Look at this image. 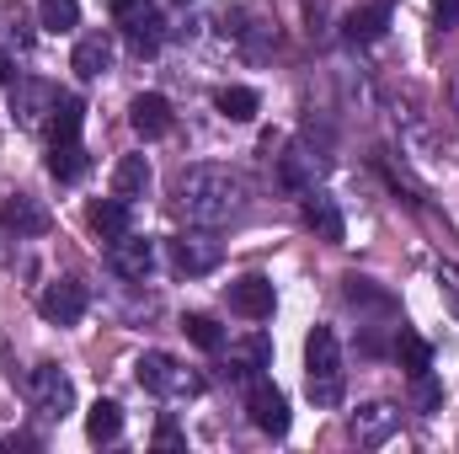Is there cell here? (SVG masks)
Here are the masks:
<instances>
[{
    "mask_svg": "<svg viewBox=\"0 0 459 454\" xmlns=\"http://www.w3.org/2000/svg\"><path fill=\"white\" fill-rule=\"evenodd\" d=\"M171 204H177V214H182L187 225L220 230L246 209V177H240L235 166H214V161L182 166L177 182H171Z\"/></svg>",
    "mask_w": 459,
    "mask_h": 454,
    "instance_id": "6da1fadb",
    "label": "cell"
},
{
    "mask_svg": "<svg viewBox=\"0 0 459 454\" xmlns=\"http://www.w3.org/2000/svg\"><path fill=\"white\" fill-rule=\"evenodd\" d=\"M305 390L316 406H342V342L332 327H316L305 337Z\"/></svg>",
    "mask_w": 459,
    "mask_h": 454,
    "instance_id": "7a4b0ae2",
    "label": "cell"
},
{
    "mask_svg": "<svg viewBox=\"0 0 459 454\" xmlns=\"http://www.w3.org/2000/svg\"><path fill=\"white\" fill-rule=\"evenodd\" d=\"M134 380L150 390V396H160V401H193L198 390H204V374H193L182 358H171V353H139L134 358Z\"/></svg>",
    "mask_w": 459,
    "mask_h": 454,
    "instance_id": "3957f363",
    "label": "cell"
},
{
    "mask_svg": "<svg viewBox=\"0 0 459 454\" xmlns=\"http://www.w3.org/2000/svg\"><path fill=\"white\" fill-rule=\"evenodd\" d=\"M166 257H171V267H177L182 278H204V273H214V267L225 262V240L209 225H198V230L171 235V240H166Z\"/></svg>",
    "mask_w": 459,
    "mask_h": 454,
    "instance_id": "277c9868",
    "label": "cell"
},
{
    "mask_svg": "<svg viewBox=\"0 0 459 454\" xmlns=\"http://www.w3.org/2000/svg\"><path fill=\"white\" fill-rule=\"evenodd\" d=\"M27 396H32V406H38L43 417H54V423H65V417L75 412V385H70V374H65L59 363H38V369L27 374Z\"/></svg>",
    "mask_w": 459,
    "mask_h": 454,
    "instance_id": "5b68a950",
    "label": "cell"
},
{
    "mask_svg": "<svg viewBox=\"0 0 459 454\" xmlns=\"http://www.w3.org/2000/svg\"><path fill=\"white\" fill-rule=\"evenodd\" d=\"M113 11H117V32L128 38L134 54H155V48H160L166 22H160V11H155L150 0H113Z\"/></svg>",
    "mask_w": 459,
    "mask_h": 454,
    "instance_id": "8992f818",
    "label": "cell"
},
{
    "mask_svg": "<svg viewBox=\"0 0 459 454\" xmlns=\"http://www.w3.org/2000/svg\"><path fill=\"white\" fill-rule=\"evenodd\" d=\"M54 108H59V92L48 81H11V118H16V128L38 134L43 123H54Z\"/></svg>",
    "mask_w": 459,
    "mask_h": 454,
    "instance_id": "52a82bcc",
    "label": "cell"
},
{
    "mask_svg": "<svg viewBox=\"0 0 459 454\" xmlns=\"http://www.w3.org/2000/svg\"><path fill=\"white\" fill-rule=\"evenodd\" d=\"M246 412H251V423H256L262 433H273V439L289 433V401H283V390H278L267 374L246 380Z\"/></svg>",
    "mask_w": 459,
    "mask_h": 454,
    "instance_id": "ba28073f",
    "label": "cell"
},
{
    "mask_svg": "<svg viewBox=\"0 0 459 454\" xmlns=\"http://www.w3.org/2000/svg\"><path fill=\"white\" fill-rule=\"evenodd\" d=\"M86 305H91V294H86L81 278H54V284L38 294V316L54 321V327H75V321L86 316Z\"/></svg>",
    "mask_w": 459,
    "mask_h": 454,
    "instance_id": "9c48e42d",
    "label": "cell"
},
{
    "mask_svg": "<svg viewBox=\"0 0 459 454\" xmlns=\"http://www.w3.org/2000/svg\"><path fill=\"white\" fill-rule=\"evenodd\" d=\"M395 428H401V412H395L390 401H368V406H358V412L347 417V439H352V444H363V450L385 444Z\"/></svg>",
    "mask_w": 459,
    "mask_h": 454,
    "instance_id": "30bf717a",
    "label": "cell"
},
{
    "mask_svg": "<svg viewBox=\"0 0 459 454\" xmlns=\"http://www.w3.org/2000/svg\"><path fill=\"white\" fill-rule=\"evenodd\" d=\"M0 225L11 230L16 240H32V235H48V209L32 198V193H11V198H0Z\"/></svg>",
    "mask_w": 459,
    "mask_h": 454,
    "instance_id": "8fae6325",
    "label": "cell"
},
{
    "mask_svg": "<svg viewBox=\"0 0 459 454\" xmlns=\"http://www.w3.org/2000/svg\"><path fill=\"white\" fill-rule=\"evenodd\" d=\"M108 262H113L117 278H134V284H144V278L155 273V246H150V240H139V235L128 230L123 240H113V246H108Z\"/></svg>",
    "mask_w": 459,
    "mask_h": 454,
    "instance_id": "7c38bea8",
    "label": "cell"
},
{
    "mask_svg": "<svg viewBox=\"0 0 459 454\" xmlns=\"http://www.w3.org/2000/svg\"><path fill=\"white\" fill-rule=\"evenodd\" d=\"M230 310L246 316V321H267V316H273V284H267L262 273L235 278V284H230Z\"/></svg>",
    "mask_w": 459,
    "mask_h": 454,
    "instance_id": "4fadbf2b",
    "label": "cell"
},
{
    "mask_svg": "<svg viewBox=\"0 0 459 454\" xmlns=\"http://www.w3.org/2000/svg\"><path fill=\"white\" fill-rule=\"evenodd\" d=\"M117 59L113 48V32H86L81 43H75V54H70V70L81 75V81H97V75H108Z\"/></svg>",
    "mask_w": 459,
    "mask_h": 454,
    "instance_id": "5bb4252c",
    "label": "cell"
},
{
    "mask_svg": "<svg viewBox=\"0 0 459 454\" xmlns=\"http://www.w3.org/2000/svg\"><path fill=\"white\" fill-rule=\"evenodd\" d=\"M299 198H305V225L316 230L326 246H342L347 225H342V209H337V198H332V193H321V188H310V193H299Z\"/></svg>",
    "mask_w": 459,
    "mask_h": 454,
    "instance_id": "9a60e30c",
    "label": "cell"
},
{
    "mask_svg": "<svg viewBox=\"0 0 459 454\" xmlns=\"http://www.w3.org/2000/svg\"><path fill=\"white\" fill-rule=\"evenodd\" d=\"M128 123H134L139 139H160V134H171V102L160 92H139L128 102Z\"/></svg>",
    "mask_w": 459,
    "mask_h": 454,
    "instance_id": "2e32d148",
    "label": "cell"
},
{
    "mask_svg": "<svg viewBox=\"0 0 459 454\" xmlns=\"http://www.w3.org/2000/svg\"><path fill=\"white\" fill-rule=\"evenodd\" d=\"M267 358H273V342L267 337H246V342H230V380H240V385H246V380H256V374H262V369H267Z\"/></svg>",
    "mask_w": 459,
    "mask_h": 454,
    "instance_id": "e0dca14e",
    "label": "cell"
},
{
    "mask_svg": "<svg viewBox=\"0 0 459 454\" xmlns=\"http://www.w3.org/2000/svg\"><path fill=\"white\" fill-rule=\"evenodd\" d=\"M86 220H91V230H97L108 246H113V240H123V235H128V225H134V220H128V204H123L117 193H113V198H97Z\"/></svg>",
    "mask_w": 459,
    "mask_h": 454,
    "instance_id": "ac0fdd59",
    "label": "cell"
},
{
    "mask_svg": "<svg viewBox=\"0 0 459 454\" xmlns=\"http://www.w3.org/2000/svg\"><path fill=\"white\" fill-rule=\"evenodd\" d=\"M113 193L123 204H134V198H144L150 193V161L144 155H123L113 166Z\"/></svg>",
    "mask_w": 459,
    "mask_h": 454,
    "instance_id": "d6986e66",
    "label": "cell"
},
{
    "mask_svg": "<svg viewBox=\"0 0 459 454\" xmlns=\"http://www.w3.org/2000/svg\"><path fill=\"white\" fill-rule=\"evenodd\" d=\"M86 150H81V139H54V150H48V171L59 177V182H75V177H86Z\"/></svg>",
    "mask_w": 459,
    "mask_h": 454,
    "instance_id": "ffe728a7",
    "label": "cell"
},
{
    "mask_svg": "<svg viewBox=\"0 0 459 454\" xmlns=\"http://www.w3.org/2000/svg\"><path fill=\"white\" fill-rule=\"evenodd\" d=\"M214 108H220L230 123H251L256 108H262V97H256L251 86H220V92H214Z\"/></svg>",
    "mask_w": 459,
    "mask_h": 454,
    "instance_id": "44dd1931",
    "label": "cell"
},
{
    "mask_svg": "<svg viewBox=\"0 0 459 454\" xmlns=\"http://www.w3.org/2000/svg\"><path fill=\"white\" fill-rule=\"evenodd\" d=\"M395 363H401L406 374H428V363H433V347L417 337V332L395 327Z\"/></svg>",
    "mask_w": 459,
    "mask_h": 454,
    "instance_id": "7402d4cb",
    "label": "cell"
},
{
    "mask_svg": "<svg viewBox=\"0 0 459 454\" xmlns=\"http://www.w3.org/2000/svg\"><path fill=\"white\" fill-rule=\"evenodd\" d=\"M38 27L43 32H75L81 27V0H38Z\"/></svg>",
    "mask_w": 459,
    "mask_h": 454,
    "instance_id": "603a6c76",
    "label": "cell"
},
{
    "mask_svg": "<svg viewBox=\"0 0 459 454\" xmlns=\"http://www.w3.org/2000/svg\"><path fill=\"white\" fill-rule=\"evenodd\" d=\"M86 433H91V444H113L117 433H123V406L117 401H97L86 412Z\"/></svg>",
    "mask_w": 459,
    "mask_h": 454,
    "instance_id": "cb8c5ba5",
    "label": "cell"
},
{
    "mask_svg": "<svg viewBox=\"0 0 459 454\" xmlns=\"http://www.w3.org/2000/svg\"><path fill=\"white\" fill-rule=\"evenodd\" d=\"M310 166H316V155L289 150V155H278V182H283L289 193H310V188H316V182H310Z\"/></svg>",
    "mask_w": 459,
    "mask_h": 454,
    "instance_id": "d4e9b609",
    "label": "cell"
},
{
    "mask_svg": "<svg viewBox=\"0 0 459 454\" xmlns=\"http://www.w3.org/2000/svg\"><path fill=\"white\" fill-rule=\"evenodd\" d=\"M385 22H390V5H363V11L347 16V38L352 43H374L385 32Z\"/></svg>",
    "mask_w": 459,
    "mask_h": 454,
    "instance_id": "484cf974",
    "label": "cell"
},
{
    "mask_svg": "<svg viewBox=\"0 0 459 454\" xmlns=\"http://www.w3.org/2000/svg\"><path fill=\"white\" fill-rule=\"evenodd\" d=\"M81 123H86V102L81 97H70V92H59V108H54V139H81Z\"/></svg>",
    "mask_w": 459,
    "mask_h": 454,
    "instance_id": "4316f807",
    "label": "cell"
},
{
    "mask_svg": "<svg viewBox=\"0 0 459 454\" xmlns=\"http://www.w3.org/2000/svg\"><path fill=\"white\" fill-rule=\"evenodd\" d=\"M182 332H187L193 347H204V353H220L225 347V332H220L214 316H182Z\"/></svg>",
    "mask_w": 459,
    "mask_h": 454,
    "instance_id": "83f0119b",
    "label": "cell"
},
{
    "mask_svg": "<svg viewBox=\"0 0 459 454\" xmlns=\"http://www.w3.org/2000/svg\"><path fill=\"white\" fill-rule=\"evenodd\" d=\"M433 278H438V294H444L449 316L459 321V267H455V262H438V273H433Z\"/></svg>",
    "mask_w": 459,
    "mask_h": 454,
    "instance_id": "f1b7e54d",
    "label": "cell"
},
{
    "mask_svg": "<svg viewBox=\"0 0 459 454\" xmlns=\"http://www.w3.org/2000/svg\"><path fill=\"white\" fill-rule=\"evenodd\" d=\"M411 385H417L411 396H417V406H422V412H438V406H444V385H438L433 374H411Z\"/></svg>",
    "mask_w": 459,
    "mask_h": 454,
    "instance_id": "f546056e",
    "label": "cell"
},
{
    "mask_svg": "<svg viewBox=\"0 0 459 454\" xmlns=\"http://www.w3.org/2000/svg\"><path fill=\"white\" fill-rule=\"evenodd\" d=\"M433 22H438V27L449 32V27L459 22V0H433Z\"/></svg>",
    "mask_w": 459,
    "mask_h": 454,
    "instance_id": "4dcf8cb0",
    "label": "cell"
},
{
    "mask_svg": "<svg viewBox=\"0 0 459 454\" xmlns=\"http://www.w3.org/2000/svg\"><path fill=\"white\" fill-rule=\"evenodd\" d=\"M155 444H160V450H182V444H187V439H182V433H177V423H171V417H166V423H160V428H155Z\"/></svg>",
    "mask_w": 459,
    "mask_h": 454,
    "instance_id": "1f68e13d",
    "label": "cell"
},
{
    "mask_svg": "<svg viewBox=\"0 0 459 454\" xmlns=\"http://www.w3.org/2000/svg\"><path fill=\"white\" fill-rule=\"evenodd\" d=\"M22 450H38V439H27V433H5L0 439V454H22Z\"/></svg>",
    "mask_w": 459,
    "mask_h": 454,
    "instance_id": "d6a6232c",
    "label": "cell"
},
{
    "mask_svg": "<svg viewBox=\"0 0 459 454\" xmlns=\"http://www.w3.org/2000/svg\"><path fill=\"white\" fill-rule=\"evenodd\" d=\"M11 81H16V70H11V59L0 54V92H11Z\"/></svg>",
    "mask_w": 459,
    "mask_h": 454,
    "instance_id": "836d02e7",
    "label": "cell"
},
{
    "mask_svg": "<svg viewBox=\"0 0 459 454\" xmlns=\"http://www.w3.org/2000/svg\"><path fill=\"white\" fill-rule=\"evenodd\" d=\"M455 102H459V81H455Z\"/></svg>",
    "mask_w": 459,
    "mask_h": 454,
    "instance_id": "e575fe53",
    "label": "cell"
}]
</instances>
